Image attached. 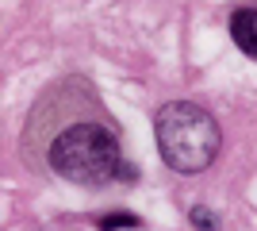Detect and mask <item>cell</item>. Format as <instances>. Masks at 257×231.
<instances>
[{
    "instance_id": "6da1fadb",
    "label": "cell",
    "mask_w": 257,
    "mask_h": 231,
    "mask_svg": "<svg viewBox=\"0 0 257 231\" xmlns=\"http://www.w3.org/2000/svg\"><path fill=\"white\" fill-rule=\"evenodd\" d=\"M154 139H158L161 162L177 174H204L223 146V131L215 116L192 100L161 104L154 116Z\"/></svg>"
},
{
    "instance_id": "7a4b0ae2",
    "label": "cell",
    "mask_w": 257,
    "mask_h": 231,
    "mask_svg": "<svg viewBox=\"0 0 257 231\" xmlns=\"http://www.w3.org/2000/svg\"><path fill=\"white\" fill-rule=\"evenodd\" d=\"M46 162L58 177L88 189H100L107 181L123 177L119 139L100 123H73V127L58 131L46 146Z\"/></svg>"
},
{
    "instance_id": "3957f363",
    "label": "cell",
    "mask_w": 257,
    "mask_h": 231,
    "mask_svg": "<svg viewBox=\"0 0 257 231\" xmlns=\"http://www.w3.org/2000/svg\"><path fill=\"white\" fill-rule=\"evenodd\" d=\"M230 39L242 54L257 58V8H238L230 16Z\"/></svg>"
},
{
    "instance_id": "277c9868",
    "label": "cell",
    "mask_w": 257,
    "mask_h": 231,
    "mask_svg": "<svg viewBox=\"0 0 257 231\" xmlns=\"http://www.w3.org/2000/svg\"><path fill=\"white\" fill-rule=\"evenodd\" d=\"M119 227H142V220L135 212H107V216H100V231H119Z\"/></svg>"
},
{
    "instance_id": "5b68a950",
    "label": "cell",
    "mask_w": 257,
    "mask_h": 231,
    "mask_svg": "<svg viewBox=\"0 0 257 231\" xmlns=\"http://www.w3.org/2000/svg\"><path fill=\"white\" fill-rule=\"evenodd\" d=\"M188 220H192V227H200V231H215L219 227V216H215L211 208H204V204H196V208L188 212Z\"/></svg>"
}]
</instances>
